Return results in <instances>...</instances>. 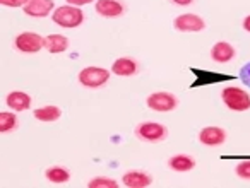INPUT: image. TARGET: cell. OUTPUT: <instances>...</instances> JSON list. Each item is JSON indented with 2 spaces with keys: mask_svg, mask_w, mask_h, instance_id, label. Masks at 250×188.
<instances>
[{
  "mask_svg": "<svg viewBox=\"0 0 250 188\" xmlns=\"http://www.w3.org/2000/svg\"><path fill=\"white\" fill-rule=\"evenodd\" d=\"M52 19L60 28L74 29V28H79L84 22V12L79 7H76V5L67 4L62 5V7H57L52 14Z\"/></svg>",
  "mask_w": 250,
  "mask_h": 188,
  "instance_id": "6da1fadb",
  "label": "cell"
},
{
  "mask_svg": "<svg viewBox=\"0 0 250 188\" xmlns=\"http://www.w3.org/2000/svg\"><path fill=\"white\" fill-rule=\"evenodd\" d=\"M221 99L226 108L231 110V112H247V110H250V96L242 87H225L221 91Z\"/></svg>",
  "mask_w": 250,
  "mask_h": 188,
  "instance_id": "7a4b0ae2",
  "label": "cell"
},
{
  "mask_svg": "<svg viewBox=\"0 0 250 188\" xmlns=\"http://www.w3.org/2000/svg\"><path fill=\"white\" fill-rule=\"evenodd\" d=\"M81 86L89 87V89H98V87L104 86L110 79V70L103 69V67H86L79 72L77 75Z\"/></svg>",
  "mask_w": 250,
  "mask_h": 188,
  "instance_id": "3957f363",
  "label": "cell"
},
{
  "mask_svg": "<svg viewBox=\"0 0 250 188\" xmlns=\"http://www.w3.org/2000/svg\"><path fill=\"white\" fill-rule=\"evenodd\" d=\"M14 46L18 52L26 53V55H33V53H38L45 48V38L40 36L38 33H21V35L16 36Z\"/></svg>",
  "mask_w": 250,
  "mask_h": 188,
  "instance_id": "277c9868",
  "label": "cell"
},
{
  "mask_svg": "<svg viewBox=\"0 0 250 188\" xmlns=\"http://www.w3.org/2000/svg\"><path fill=\"white\" fill-rule=\"evenodd\" d=\"M146 105L147 108L154 110V112H173L177 108L178 101L175 98V94L167 93V91H158V93L147 96Z\"/></svg>",
  "mask_w": 250,
  "mask_h": 188,
  "instance_id": "5b68a950",
  "label": "cell"
},
{
  "mask_svg": "<svg viewBox=\"0 0 250 188\" xmlns=\"http://www.w3.org/2000/svg\"><path fill=\"white\" fill-rule=\"evenodd\" d=\"M136 135L146 142H160L168 135V130L158 122H144L136 129Z\"/></svg>",
  "mask_w": 250,
  "mask_h": 188,
  "instance_id": "8992f818",
  "label": "cell"
},
{
  "mask_svg": "<svg viewBox=\"0 0 250 188\" xmlns=\"http://www.w3.org/2000/svg\"><path fill=\"white\" fill-rule=\"evenodd\" d=\"M173 26L177 31H182V33H199L206 28V21L201 16L187 12V14L178 16L173 21Z\"/></svg>",
  "mask_w": 250,
  "mask_h": 188,
  "instance_id": "52a82bcc",
  "label": "cell"
},
{
  "mask_svg": "<svg viewBox=\"0 0 250 188\" xmlns=\"http://www.w3.org/2000/svg\"><path fill=\"white\" fill-rule=\"evenodd\" d=\"M53 7H55L53 0H28L22 5V11L29 18H46L53 11Z\"/></svg>",
  "mask_w": 250,
  "mask_h": 188,
  "instance_id": "ba28073f",
  "label": "cell"
},
{
  "mask_svg": "<svg viewBox=\"0 0 250 188\" xmlns=\"http://www.w3.org/2000/svg\"><path fill=\"white\" fill-rule=\"evenodd\" d=\"M226 132L219 127H206L199 132V142L208 147H218L225 144Z\"/></svg>",
  "mask_w": 250,
  "mask_h": 188,
  "instance_id": "9c48e42d",
  "label": "cell"
},
{
  "mask_svg": "<svg viewBox=\"0 0 250 188\" xmlns=\"http://www.w3.org/2000/svg\"><path fill=\"white\" fill-rule=\"evenodd\" d=\"M96 12L103 18H120L125 12V5L122 4L120 0H96L94 5Z\"/></svg>",
  "mask_w": 250,
  "mask_h": 188,
  "instance_id": "30bf717a",
  "label": "cell"
},
{
  "mask_svg": "<svg viewBox=\"0 0 250 188\" xmlns=\"http://www.w3.org/2000/svg\"><path fill=\"white\" fill-rule=\"evenodd\" d=\"M31 96L24 91H11L5 98V105L14 112H26V110L31 108Z\"/></svg>",
  "mask_w": 250,
  "mask_h": 188,
  "instance_id": "8fae6325",
  "label": "cell"
},
{
  "mask_svg": "<svg viewBox=\"0 0 250 188\" xmlns=\"http://www.w3.org/2000/svg\"><path fill=\"white\" fill-rule=\"evenodd\" d=\"M122 183L129 188H147L153 185V176L144 171H127L122 176Z\"/></svg>",
  "mask_w": 250,
  "mask_h": 188,
  "instance_id": "7c38bea8",
  "label": "cell"
},
{
  "mask_svg": "<svg viewBox=\"0 0 250 188\" xmlns=\"http://www.w3.org/2000/svg\"><path fill=\"white\" fill-rule=\"evenodd\" d=\"M139 70V63L136 62L130 56H122V58H117L111 65V72L118 77H130L134 74H137Z\"/></svg>",
  "mask_w": 250,
  "mask_h": 188,
  "instance_id": "4fadbf2b",
  "label": "cell"
},
{
  "mask_svg": "<svg viewBox=\"0 0 250 188\" xmlns=\"http://www.w3.org/2000/svg\"><path fill=\"white\" fill-rule=\"evenodd\" d=\"M236 55L235 48L228 41H218L211 48V58L218 63H228Z\"/></svg>",
  "mask_w": 250,
  "mask_h": 188,
  "instance_id": "5bb4252c",
  "label": "cell"
},
{
  "mask_svg": "<svg viewBox=\"0 0 250 188\" xmlns=\"http://www.w3.org/2000/svg\"><path fill=\"white\" fill-rule=\"evenodd\" d=\"M33 116H35L38 122L43 123H52L57 122V120L62 116V110L55 105H46V106H40L33 112Z\"/></svg>",
  "mask_w": 250,
  "mask_h": 188,
  "instance_id": "9a60e30c",
  "label": "cell"
},
{
  "mask_svg": "<svg viewBox=\"0 0 250 188\" xmlns=\"http://www.w3.org/2000/svg\"><path fill=\"white\" fill-rule=\"evenodd\" d=\"M168 166L177 173H187L195 168V159L187 154H177V156H171L168 159Z\"/></svg>",
  "mask_w": 250,
  "mask_h": 188,
  "instance_id": "2e32d148",
  "label": "cell"
},
{
  "mask_svg": "<svg viewBox=\"0 0 250 188\" xmlns=\"http://www.w3.org/2000/svg\"><path fill=\"white\" fill-rule=\"evenodd\" d=\"M45 48L52 55H59V53H63L69 48V39L63 35H48L45 38Z\"/></svg>",
  "mask_w": 250,
  "mask_h": 188,
  "instance_id": "e0dca14e",
  "label": "cell"
},
{
  "mask_svg": "<svg viewBox=\"0 0 250 188\" xmlns=\"http://www.w3.org/2000/svg\"><path fill=\"white\" fill-rule=\"evenodd\" d=\"M45 178L50 181V183L60 185V183H65V181L70 180V171L62 166H50L48 169L45 171Z\"/></svg>",
  "mask_w": 250,
  "mask_h": 188,
  "instance_id": "ac0fdd59",
  "label": "cell"
},
{
  "mask_svg": "<svg viewBox=\"0 0 250 188\" xmlns=\"http://www.w3.org/2000/svg\"><path fill=\"white\" fill-rule=\"evenodd\" d=\"M19 125V120L16 113L11 112H0V133H9L16 130Z\"/></svg>",
  "mask_w": 250,
  "mask_h": 188,
  "instance_id": "d6986e66",
  "label": "cell"
},
{
  "mask_svg": "<svg viewBox=\"0 0 250 188\" xmlns=\"http://www.w3.org/2000/svg\"><path fill=\"white\" fill-rule=\"evenodd\" d=\"M89 188H117L118 183L111 178H106V176H96L87 183Z\"/></svg>",
  "mask_w": 250,
  "mask_h": 188,
  "instance_id": "ffe728a7",
  "label": "cell"
},
{
  "mask_svg": "<svg viewBox=\"0 0 250 188\" xmlns=\"http://www.w3.org/2000/svg\"><path fill=\"white\" fill-rule=\"evenodd\" d=\"M235 173L242 180H250V159L249 161H240L235 168Z\"/></svg>",
  "mask_w": 250,
  "mask_h": 188,
  "instance_id": "44dd1931",
  "label": "cell"
},
{
  "mask_svg": "<svg viewBox=\"0 0 250 188\" xmlns=\"http://www.w3.org/2000/svg\"><path fill=\"white\" fill-rule=\"evenodd\" d=\"M240 79H242V82L245 84V86L250 87V62L245 63V65L240 69Z\"/></svg>",
  "mask_w": 250,
  "mask_h": 188,
  "instance_id": "7402d4cb",
  "label": "cell"
},
{
  "mask_svg": "<svg viewBox=\"0 0 250 188\" xmlns=\"http://www.w3.org/2000/svg\"><path fill=\"white\" fill-rule=\"evenodd\" d=\"M28 0H0V5H5V7H22Z\"/></svg>",
  "mask_w": 250,
  "mask_h": 188,
  "instance_id": "603a6c76",
  "label": "cell"
},
{
  "mask_svg": "<svg viewBox=\"0 0 250 188\" xmlns=\"http://www.w3.org/2000/svg\"><path fill=\"white\" fill-rule=\"evenodd\" d=\"M69 5H76V7H81V5H87L91 4V2H94V0H65Z\"/></svg>",
  "mask_w": 250,
  "mask_h": 188,
  "instance_id": "cb8c5ba5",
  "label": "cell"
},
{
  "mask_svg": "<svg viewBox=\"0 0 250 188\" xmlns=\"http://www.w3.org/2000/svg\"><path fill=\"white\" fill-rule=\"evenodd\" d=\"M175 5H180V7H187V5H190L194 0H171Z\"/></svg>",
  "mask_w": 250,
  "mask_h": 188,
  "instance_id": "d4e9b609",
  "label": "cell"
},
{
  "mask_svg": "<svg viewBox=\"0 0 250 188\" xmlns=\"http://www.w3.org/2000/svg\"><path fill=\"white\" fill-rule=\"evenodd\" d=\"M243 29L250 33V16H247V18L243 19Z\"/></svg>",
  "mask_w": 250,
  "mask_h": 188,
  "instance_id": "484cf974",
  "label": "cell"
}]
</instances>
